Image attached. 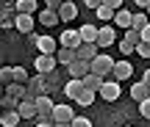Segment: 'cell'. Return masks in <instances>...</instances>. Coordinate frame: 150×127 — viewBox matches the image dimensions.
Listing matches in <instances>:
<instances>
[{
    "label": "cell",
    "instance_id": "cell-1",
    "mask_svg": "<svg viewBox=\"0 0 150 127\" xmlns=\"http://www.w3.org/2000/svg\"><path fill=\"white\" fill-rule=\"evenodd\" d=\"M114 66H117V61H111V55H106V53H100L95 61H92V72L100 75V77H106V80L114 75Z\"/></svg>",
    "mask_w": 150,
    "mask_h": 127
},
{
    "label": "cell",
    "instance_id": "cell-2",
    "mask_svg": "<svg viewBox=\"0 0 150 127\" xmlns=\"http://www.w3.org/2000/svg\"><path fill=\"white\" fill-rule=\"evenodd\" d=\"M139 44H142V33L131 28V31H125V36L120 39V53H122V55H131V53H136Z\"/></svg>",
    "mask_w": 150,
    "mask_h": 127
},
{
    "label": "cell",
    "instance_id": "cell-3",
    "mask_svg": "<svg viewBox=\"0 0 150 127\" xmlns=\"http://www.w3.org/2000/svg\"><path fill=\"white\" fill-rule=\"evenodd\" d=\"M53 122L56 124H72L75 122V111H72V105L70 102H59V105H56V111H53Z\"/></svg>",
    "mask_w": 150,
    "mask_h": 127
},
{
    "label": "cell",
    "instance_id": "cell-4",
    "mask_svg": "<svg viewBox=\"0 0 150 127\" xmlns=\"http://www.w3.org/2000/svg\"><path fill=\"white\" fill-rule=\"evenodd\" d=\"M36 111H39V122H53V111H56V102L50 100L47 94L36 100Z\"/></svg>",
    "mask_w": 150,
    "mask_h": 127
},
{
    "label": "cell",
    "instance_id": "cell-5",
    "mask_svg": "<svg viewBox=\"0 0 150 127\" xmlns=\"http://www.w3.org/2000/svg\"><path fill=\"white\" fill-rule=\"evenodd\" d=\"M17 113H20L22 119H39V111H36V97L25 94V100L20 102V108H17Z\"/></svg>",
    "mask_w": 150,
    "mask_h": 127
},
{
    "label": "cell",
    "instance_id": "cell-6",
    "mask_svg": "<svg viewBox=\"0 0 150 127\" xmlns=\"http://www.w3.org/2000/svg\"><path fill=\"white\" fill-rule=\"evenodd\" d=\"M97 94H100L106 102H114V100H120V83H117L114 77H108L106 83H103V89L97 91Z\"/></svg>",
    "mask_w": 150,
    "mask_h": 127
},
{
    "label": "cell",
    "instance_id": "cell-7",
    "mask_svg": "<svg viewBox=\"0 0 150 127\" xmlns=\"http://www.w3.org/2000/svg\"><path fill=\"white\" fill-rule=\"evenodd\" d=\"M36 50H39V55H56L59 44H56L53 36H36Z\"/></svg>",
    "mask_w": 150,
    "mask_h": 127
},
{
    "label": "cell",
    "instance_id": "cell-8",
    "mask_svg": "<svg viewBox=\"0 0 150 127\" xmlns=\"http://www.w3.org/2000/svg\"><path fill=\"white\" fill-rule=\"evenodd\" d=\"M59 44H61V47H67V50H78L81 44H83V39H81L78 31H64V33H61V39H59Z\"/></svg>",
    "mask_w": 150,
    "mask_h": 127
},
{
    "label": "cell",
    "instance_id": "cell-9",
    "mask_svg": "<svg viewBox=\"0 0 150 127\" xmlns=\"http://www.w3.org/2000/svg\"><path fill=\"white\" fill-rule=\"evenodd\" d=\"M56 63H59L56 55H39L36 58V75H45V77H47V75L56 69Z\"/></svg>",
    "mask_w": 150,
    "mask_h": 127
},
{
    "label": "cell",
    "instance_id": "cell-10",
    "mask_svg": "<svg viewBox=\"0 0 150 127\" xmlns=\"http://www.w3.org/2000/svg\"><path fill=\"white\" fill-rule=\"evenodd\" d=\"M81 39H83V44H97V36H100V28H95L92 22H86V25L78 28Z\"/></svg>",
    "mask_w": 150,
    "mask_h": 127
},
{
    "label": "cell",
    "instance_id": "cell-11",
    "mask_svg": "<svg viewBox=\"0 0 150 127\" xmlns=\"http://www.w3.org/2000/svg\"><path fill=\"white\" fill-rule=\"evenodd\" d=\"M114 39H117V31H114V25H103L100 28V36H97V47H111Z\"/></svg>",
    "mask_w": 150,
    "mask_h": 127
},
{
    "label": "cell",
    "instance_id": "cell-12",
    "mask_svg": "<svg viewBox=\"0 0 150 127\" xmlns=\"http://www.w3.org/2000/svg\"><path fill=\"white\" fill-rule=\"evenodd\" d=\"M75 53H78V61L92 63V61L97 58V55H100V47H97V44H81V47L75 50Z\"/></svg>",
    "mask_w": 150,
    "mask_h": 127
},
{
    "label": "cell",
    "instance_id": "cell-13",
    "mask_svg": "<svg viewBox=\"0 0 150 127\" xmlns=\"http://www.w3.org/2000/svg\"><path fill=\"white\" fill-rule=\"evenodd\" d=\"M150 97V86L145 83V80H136L134 86H131V100L134 102H145Z\"/></svg>",
    "mask_w": 150,
    "mask_h": 127
},
{
    "label": "cell",
    "instance_id": "cell-14",
    "mask_svg": "<svg viewBox=\"0 0 150 127\" xmlns=\"http://www.w3.org/2000/svg\"><path fill=\"white\" fill-rule=\"evenodd\" d=\"M86 91V86H83V80H67L64 83V94L70 97V100H75L78 102V97Z\"/></svg>",
    "mask_w": 150,
    "mask_h": 127
},
{
    "label": "cell",
    "instance_id": "cell-15",
    "mask_svg": "<svg viewBox=\"0 0 150 127\" xmlns=\"http://www.w3.org/2000/svg\"><path fill=\"white\" fill-rule=\"evenodd\" d=\"M131 75H134L131 61H117V66H114V75H111V77L120 83V80H131Z\"/></svg>",
    "mask_w": 150,
    "mask_h": 127
},
{
    "label": "cell",
    "instance_id": "cell-16",
    "mask_svg": "<svg viewBox=\"0 0 150 127\" xmlns=\"http://www.w3.org/2000/svg\"><path fill=\"white\" fill-rule=\"evenodd\" d=\"M67 72H70V77L72 80H83L86 75L92 72V63H86V61H75L70 69H67Z\"/></svg>",
    "mask_w": 150,
    "mask_h": 127
},
{
    "label": "cell",
    "instance_id": "cell-17",
    "mask_svg": "<svg viewBox=\"0 0 150 127\" xmlns=\"http://www.w3.org/2000/svg\"><path fill=\"white\" fill-rule=\"evenodd\" d=\"M56 61H59V63H64V66L70 69L72 63L78 61V53H75V50H67V47H59V53H56Z\"/></svg>",
    "mask_w": 150,
    "mask_h": 127
},
{
    "label": "cell",
    "instance_id": "cell-18",
    "mask_svg": "<svg viewBox=\"0 0 150 127\" xmlns=\"http://www.w3.org/2000/svg\"><path fill=\"white\" fill-rule=\"evenodd\" d=\"M114 25H120V28H125V31H131L134 28V14L131 11H117V17H114Z\"/></svg>",
    "mask_w": 150,
    "mask_h": 127
},
{
    "label": "cell",
    "instance_id": "cell-19",
    "mask_svg": "<svg viewBox=\"0 0 150 127\" xmlns=\"http://www.w3.org/2000/svg\"><path fill=\"white\" fill-rule=\"evenodd\" d=\"M103 83H106V77H100V75H95V72H89V75L83 77V86H86L89 91H100Z\"/></svg>",
    "mask_w": 150,
    "mask_h": 127
},
{
    "label": "cell",
    "instance_id": "cell-20",
    "mask_svg": "<svg viewBox=\"0 0 150 127\" xmlns=\"http://www.w3.org/2000/svg\"><path fill=\"white\" fill-rule=\"evenodd\" d=\"M95 17H97V20H103V22H111L114 17H117V11H114V8H111V3L106 0V3H103L100 8L95 11Z\"/></svg>",
    "mask_w": 150,
    "mask_h": 127
},
{
    "label": "cell",
    "instance_id": "cell-21",
    "mask_svg": "<svg viewBox=\"0 0 150 127\" xmlns=\"http://www.w3.org/2000/svg\"><path fill=\"white\" fill-rule=\"evenodd\" d=\"M17 31L20 33H31L33 31V17L31 14H17Z\"/></svg>",
    "mask_w": 150,
    "mask_h": 127
},
{
    "label": "cell",
    "instance_id": "cell-22",
    "mask_svg": "<svg viewBox=\"0 0 150 127\" xmlns=\"http://www.w3.org/2000/svg\"><path fill=\"white\" fill-rule=\"evenodd\" d=\"M59 17H61V22H72L75 17H78V6L75 3H64L61 11H59Z\"/></svg>",
    "mask_w": 150,
    "mask_h": 127
},
{
    "label": "cell",
    "instance_id": "cell-23",
    "mask_svg": "<svg viewBox=\"0 0 150 127\" xmlns=\"http://www.w3.org/2000/svg\"><path fill=\"white\" fill-rule=\"evenodd\" d=\"M20 122H22V116L17 111H3V116H0V124L3 127H17Z\"/></svg>",
    "mask_w": 150,
    "mask_h": 127
},
{
    "label": "cell",
    "instance_id": "cell-24",
    "mask_svg": "<svg viewBox=\"0 0 150 127\" xmlns=\"http://www.w3.org/2000/svg\"><path fill=\"white\" fill-rule=\"evenodd\" d=\"M39 22H42V25H45V28H53V25H56V22H61V17H59V14H56V11H50V8H45V11H42V14H39Z\"/></svg>",
    "mask_w": 150,
    "mask_h": 127
},
{
    "label": "cell",
    "instance_id": "cell-25",
    "mask_svg": "<svg viewBox=\"0 0 150 127\" xmlns=\"http://www.w3.org/2000/svg\"><path fill=\"white\" fill-rule=\"evenodd\" d=\"M36 8V0H17V14H33Z\"/></svg>",
    "mask_w": 150,
    "mask_h": 127
},
{
    "label": "cell",
    "instance_id": "cell-26",
    "mask_svg": "<svg viewBox=\"0 0 150 127\" xmlns=\"http://www.w3.org/2000/svg\"><path fill=\"white\" fill-rule=\"evenodd\" d=\"M147 25H150V17H147V14H134V31L142 33Z\"/></svg>",
    "mask_w": 150,
    "mask_h": 127
},
{
    "label": "cell",
    "instance_id": "cell-27",
    "mask_svg": "<svg viewBox=\"0 0 150 127\" xmlns=\"http://www.w3.org/2000/svg\"><path fill=\"white\" fill-rule=\"evenodd\" d=\"M0 28H3V31L17 28V14H0Z\"/></svg>",
    "mask_w": 150,
    "mask_h": 127
},
{
    "label": "cell",
    "instance_id": "cell-28",
    "mask_svg": "<svg viewBox=\"0 0 150 127\" xmlns=\"http://www.w3.org/2000/svg\"><path fill=\"white\" fill-rule=\"evenodd\" d=\"M0 83H6V89H8V86L14 83V66H6V69H0Z\"/></svg>",
    "mask_w": 150,
    "mask_h": 127
},
{
    "label": "cell",
    "instance_id": "cell-29",
    "mask_svg": "<svg viewBox=\"0 0 150 127\" xmlns=\"http://www.w3.org/2000/svg\"><path fill=\"white\" fill-rule=\"evenodd\" d=\"M95 97H97V91H89V89H86L83 94L78 97V105H83V108H89L92 102H95Z\"/></svg>",
    "mask_w": 150,
    "mask_h": 127
},
{
    "label": "cell",
    "instance_id": "cell-30",
    "mask_svg": "<svg viewBox=\"0 0 150 127\" xmlns=\"http://www.w3.org/2000/svg\"><path fill=\"white\" fill-rule=\"evenodd\" d=\"M0 105H3V111H17V108H20V100H14V97L6 94L3 100H0Z\"/></svg>",
    "mask_w": 150,
    "mask_h": 127
},
{
    "label": "cell",
    "instance_id": "cell-31",
    "mask_svg": "<svg viewBox=\"0 0 150 127\" xmlns=\"http://www.w3.org/2000/svg\"><path fill=\"white\" fill-rule=\"evenodd\" d=\"M28 80H31V77H28V72H25V69H22V66H14V83L28 86Z\"/></svg>",
    "mask_w": 150,
    "mask_h": 127
},
{
    "label": "cell",
    "instance_id": "cell-32",
    "mask_svg": "<svg viewBox=\"0 0 150 127\" xmlns=\"http://www.w3.org/2000/svg\"><path fill=\"white\" fill-rule=\"evenodd\" d=\"M139 113H142L145 119H150V97H147L145 102H139Z\"/></svg>",
    "mask_w": 150,
    "mask_h": 127
},
{
    "label": "cell",
    "instance_id": "cell-33",
    "mask_svg": "<svg viewBox=\"0 0 150 127\" xmlns=\"http://www.w3.org/2000/svg\"><path fill=\"white\" fill-rule=\"evenodd\" d=\"M136 55H142V58H150V44H145V42H142L139 47H136Z\"/></svg>",
    "mask_w": 150,
    "mask_h": 127
},
{
    "label": "cell",
    "instance_id": "cell-34",
    "mask_svg": "<svg viewBox=\"0 0 150 127\" xmlns=\"http://www.w3.org/2000/svg\"><path fill=\"white\" fill-rule=\"evenodd\" d=\"M72 127H92V122H89V119H86V116H75Z\"/></svg>",
    "mask_w": 150,
    "mask_h": 127
},
{
    "label": "cell",
    "instance_id": "cell-35",
    "mask_svg": "<svg viewBox=\"0 0 150 127\" xmlns=\"http://www.w3.org/2000/svg\"><path fill=\"white\" fill-rule=\"evenodd\" d=\"M86 6H89L92 11H97V8H100V6H103V0H86Z\"/></svg>",
    "mask_w": 150,
    "mask_h": 127
},
{
    "label": "cell",
    "instance_id": "cell-36",
    "mask_svg": "<svg viewBox=\"0 0 150 127\" xmlns=\"http://www.w3.org/2000/svg\"><path fill=\"white\" fill-rule=\"evenodd\" d=\"M142 42H145V44H150V25L145 28V31H142Z\"/></svg>",
    "mask_w": 150,
    "mask_h": 127
},
{
    "label": "cell",
    "instance_id": "cell-37",
    "mask_svg": "<svg viewBox=\"0 0 150 127\" xmlns=\"http://www.w3.org/2000/svg\"><path fill=\"white\" fill-rule=\"evenodd\" d=\"M108 3H111L114 11H122V0H108Z\"/></svg>",
    "mask_w": 150,
    "mask_h": 127
},
{
    "label": "cell",
    "instance_id": "cell-38",
    "mask_svg": "<svg viewBox=\"0 0 150 127\" xmlns=\"http://www.w3.org/2000/svg\"><path fill=\"white\" fill-rule=\"evenodd\" d=\"M142 80H145V83L150 86V69H145V75H142Z\"/></svg>",
    "mask_w": 150,
    "mask_h": 127
},
{
    "label": "cell",
    "instance_id": "cell-39",
    "mask_svg": "<svg viewBox=\"0 0 150 127\" xmlns=\"http://www.w3.org/2000/svg\"><path fill=\"white\" fill-rule=\"evenodd\" d=\"M36 127H56V122H39Z\"/></svg>",
    "mask_w": 150,
    "mask_h": 127
},
{
    "label": "cell",
    "instance_id": "cell-40",
    "mask_svg": "<svg viewBox=\"0 0 150 127\" xmlns=\"http://www.w3.org/2000/svg\"><path fill=\"white\" fill-rule=\"evenodd\" d=\"M56 127H72V124H56Z\"/></svg>",
    "mask_w": 150,
    "mask_h": 127
},
{
    "label": "cell",
    "instance_id": "cell-41",
    "mask_svg": "<svg viewBox=\"0 0 150 127\" xmlns=\"http://www.w3.org/2000/svg\"><path fill=\"white\" fill-rule=\"evenodd\" d=\"M147 17H150V8H147Z\"/></svg>",
    "mask_w": 150,
    "mask_h": 127
},
{
    "label": "cell",
    "instance_id": "cell-42",
    "mask_svg": "<svg viewBox=\"0 0 150 127\" xmlns=\"http://www.w3.org/2000/svg\"><path fill=\"white\" fill-rule=\"evenodd\" d=\"M122 127H131V124H122Z\"/></svg>",
    "mask_w": 150,
    "mask_h": 127
}]
</instances>
